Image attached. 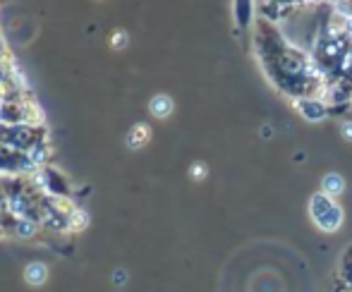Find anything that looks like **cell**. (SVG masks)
Returning <instances> with one entry per match:
<instances>
[{
	"label": "cell",
	"instance_id": "5",
	"mask_svg": "<svg viewBox=\"0 0 352 292\" xmlns=\"http://www.w3.org/2000/svg\"><path fill=\"white\" fill-rule=\"evenodd\" d=\"M24 278H27V283H32V285H41L43 280H46V266L29 264L27 271H24Z\"/></svg>",
	"mask_w": 352,
	"mask_h": 292
},
{
	"label": "cell",
	"instance_id": "8",
	"mask_svg": "<svg viewBox=\"0 0 352 292\" xmlns=\"http://www.w3.org/2000/svg\"><path fill=\"white\" fill-rule=\"evenodd\" d=\"M19 235H32V225H29V223H22V225H19Z\"/></svg>",
	"mask_w": 352,
	"mask_h": 292
},
{
	"label": "cell",
	"instance_id": "3",
	"mask_svg": "<svg viewBox=\"0 0 352 292\" xmlns=\"http://www.w3.org/2000/svg\"><path fill=\"white\" fill-rule=\"evenodd\" d=\"M311 218L321 230H338V225L343 223V214L329 194H316L311 199Z\"/></svg>",
	"mask_w": 352,
	"mask_h": 292
},
{
	"label": "cell",
	"instance_id": "2",
	"mask_svg": "<svg viewBox=\"0 0 352 292\" xmlns=\"http://www.w3.org/2000/svg\"><path fill=\"white\" fill-rule=\"evenodd\" d=\"M321 77L336 84L352 82V32L350 22L333 24L329 19L324 29L316 34L309 51Z\"/></svg>",
	"mask_w": 352,
	"mask_h": 292
},
{
	"label": "cell",
	"instance_id": "7",
	"mask_svg": "<svg viewBox=\"0 0 352 292\" xmlns=\"http://www.w3.org/2000/svg\"><path fill=\"white\" fill-rule=\"evenodd\" d=\"M343 190V180L338 175H329L324 180V194H338Z\"/></svg>",
	"mask_w": 352,
	"mask_h": 292
},
{
	"label": "cell",
	"instance_id": "9",
	"mask_svg": "<svg viewBox=\"0 0 352 292\" xmlns=\"http://www.w3.org/2000/svg\"><path fill=\"white\" fill-rule=\"evenodd\" d=\"M343 3H352V0H343Z\"/></svg>",
	"mask_w": 352,
	"mask_h": 292
},
{
	"label": "cell",
	"instance_id": "6",
	"mask_svg": "<svg viewBox=\"0 0 352 292\" xmlns=\"http://www.w3.org/2000/svg\"><path fill=\"white\" fill-rule=\"evenodd\" d=\"M170 108H173V103H170V98H166V96H156L151 101V111H153V115H158V117H166L168 113H170Z\"/></svg>",
	"mask_w": 352,
	"mask_h": 292
},
{
	"label": "cell",
	"instance_id": "4",
	"mask_svg": "<svg viewBox=\"0 0 352 292\" xmlns=\"http://www.w3.org/2000/svg\"><path fill=\"white\" fill-rule=\"evenodd\" d=\"M254 0H235V24L240 32H250L254 29Z\"/></svg>",
	"mask_w": 352,
	"mask_h": 292
},
{
	"label": "cell",
	"instance_id": "1",
	"mask_svg": "<svg viewBox=\"0 0 352 292\" xmlns=\"http://www.w3.org/2000/svg\"><path fill=\"white\" fill-rule=\"evenodd\" d=\"M252 46L266 79L283 96L292 98V103L319 98L324 77L309 53L290 41L278 24L259 14L252 29Z\"/></svg>",
	"mask_w": 352,
	"mask_h": 292
}]
</instances>
